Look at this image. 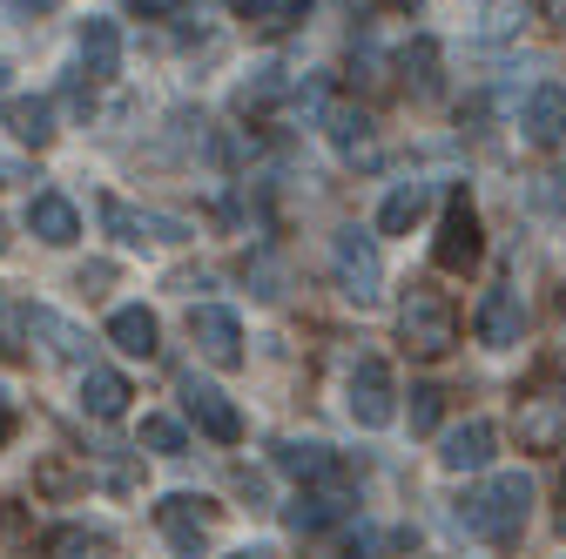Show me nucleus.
Instances as JSON below:
<instances>
[{
	"mask_svg": "<svg viewBox=\"0 0 566 559\" xmlns=\"http://www.w3.org/2000/svg\"><path fill=\"white\" fill-rule=\"evenodd\" d=\"M54 0H14V14H48Z\"/></svg>",
	"mask_w": 566,
	"mask_h": 559,
	"instance_id": "72a5a7b5",
	"label": "nucleus"
},
{
	"mask_svg": "<svg viewBox=\"0 0 566 559\" xmlns=\"http://www.w3.org/2000/svg\"><path fill=\"white\" fill-rule=\"evenodd\" d=\"M102 223H108V236H122V243H182L189 236V223H176V217H156V209H128V202H102Z\"/></svg>",
	"mask_w": 566,
	"mask_h": 559,
	"instance_id": "9b49d317",
	"label": "nucleus"
},
{
	"mask_svg": "<svg viewBox=\"0 0 566 559\" xmlns=\"http://www.w3.org/2000/svg\"><path fill=\"white\" fill-rule=\"evenodd\" d=\"M182 8V0H128V14H142V21H169Z\"/></svg>",
	"mask_w": 566,
	"mask_h": 559,
	"instance_id": "7c9ffc66",
	"label": "nucleus"
},
{
	"mask_svg": "<svg viewBox=\"0 0 566 559\" xmlns=\"http://www.w3.org/2000/svg\"><path fill=\"white\" fill-rule=\"evenodd\" d=\"M108 344H115V351H128V358H156V351H163V324H156V310L122 304V310L108 317Z\"/></svg>",
	"mask_w": 566,
	"mask_h": 559,
	"instance_id": "f3484780",
	"label": "nucleus"
},
{
	"mask_svg": "<svg viewBox=\"0 0 566 559\" xmlns=\"http://www.w3.org/2000/svg\"><path fill=\"white\" fill-rule=\"evenodd\" d=\"M520 128H526L533 149L566 143V88H559V82H539V88L526 95V108H520Z\"/></svg>",
	"mask_w": 566,
	"mask_h": 559,
	"instance_id": "2eb2a0df",
	"label": "nucleus"
},
{
	"mask_svg": "<svg viewBox=\"0 0 566 559\" xmlns=\"http://www.w3.org/2000/svg\"><path fill=\"white\" fill-rule=\"evenodd\" d=\"M142 445H149L156 458H182L189 452V439H182L176 418H142Z\"/></svg>",
	"mask_w": 566,
	"mask_h": 559,
	"instance_id": "c85d7f7f",
	"label": "nucleus"
},
{
	"mask_svg": "<svg viewBox=\"0 0 566 559\" xmlns=\"http://www.w3.org/2000/svg\"><path fill=\"white\" fill-rule=\"evenodd\" d=\"M439 411H446V391L439 384H418L411 391V432H439Z\"/></svg>",
	"mask_w": 566,
	"mask_h": 559,
	"instance_id": "c756f323",
	"label": "nucleus"
},
{
	"mask_svg": "<svg viewBox=\"0 0 566 559\" xmlns=\"http://www.w3.org/2000/svg\"><path fill=\"white\" fill-rule=\"evenodd\" d=\"M324 128H331V143H337L350 162H358V156L371 162V115H365V108H344V102H337V108H324Z\"/></svg>",
	"mask_w": 566,
	"mask_h": 559,
	"instance_id": "b1692460",
	"label": "nucleus"
},
{
	"mask_svg": "<svg viewBox=\"0 0 566 559\" xmlns=\"http://www.w3.org/2000/svg\"><path fill=\"white\" fill-rule=\"evenodd\" d=\"M28 330L48 337V351H54L61 365H82V371H88V330H75V324L54 317V310H28Z\"/></svg>",
	"mask_w": 566,
	"mask_h": 559,
	"instance_id": "aec40b11",
	"label": "nucleus"
},
{
	"mask_svg": "<svg viewBox=\"0 0 566 559\" xmlns=\"http://www.w3.org/2000/svg\"><path fill=\"white\" fill-rule=\"evenodd\" d=\"M176 391H182V411H189V418H196V425H202L209 439H217V445H237V439H243V418H237V404H230L217 384H209V378H196V371H189Z\"/></svg>",
	"mask_w": 566,
	"mask_h": 559,
	"instance_id": "9d476101",
	"label": "nucleus"
},
{
	"mask_svg": "<svg viewBox=\"0 0 566 559\" xmlns=\"http://www.w3.org/2000/svg\"><path fill=\"white\" fill-rule=\"evenodd\" d=\"M526 513H533V478L526 472H492L485 485L459 499V526L485 546H513L526 532Z\"/></svg>",
	"mask_w": 566,
	"mask_h": 559,
	"instance_id": "f257e3e1",
	"label": "nucleus"
},
{
	"mask_svg": "<svg viewBox=\"0 0 566 559\" xmlns=\"http://www.w3.org/2000/svg\"><path fill=\"white\" fill-rule=\"evenodd\" d=\"M398 344H405L411 358H446L452 344H459V310H452V297L432 291V284H411L405 304H398Z\"/></svg>",
	"mask_w": 566,
	"mask_h": 559,
	"instance_id": "f03ea898",
	"label": "nucleus"
},
{
	"mask_svg": "<svg viewBox=\"0 0 566 559\" xmlns=\"http://www.w3.org/2000/svg\"><path fill=\"white\" fill-rule=\"evenodd\" d=\"M270 458H276V472H291L297 485H317V493H350V465L331 445H317V439H276Z\"/></svg>",
	"mask_w": 566,
	"mask_h": 559,
	"instance_id": "423d86ee",
	"label": "nucleus"
},
{
	"mask_svg": "<svg viewBox=\"0 0 566 559\" xmlns=\"http://www.w3.org/2000/svg\"><path fill=\"white\" fill-rule=\"evenodd\" d=\"M28 236L48 243V250H67V243L82 236V209L67 202L61 189H41V196L28 202Z\"/></svg>",
	"mask_w": 566,
	"mask_h": 559,
	"instance_id": "f8f14e48",
	"label": "nucleus"
},
{
	"mask_svg": "<svg viewBox=\"0 0 566 559\" xmlns=\"http://www.w3.org/2000/svg\"><path fill=\"white\" fill-rule=\"evenodd\" d=\"M48 559H108V532L102 526H61V532H48Z\"/></svg>",
	"mask_w": 566,
	"mask_h": 559,
	"instance_id": "393cba45",
	"label": "nucleus"
},
{
	"mask_svg": "<svg viewBox=\"0 0 566 559\" xmlns=\"http://www.w3.org/2000/svg\"><path fill=\"white\" fill-rule=\"evenodd\" d=\"M424 202H432V189H424V182H398L385 196V209H378V236H405L424 217Z\"/></svg>",
	"mask_w": 566,
	"mask_h": 559,
	"instance_id": "5701e85b",
	"label": "nucleus"
},
{
	"mask_svg": "<svg viewBox=\"0 0 566 559\" xmlns=\"http://www.w3.org/2000/svg\"><path fill=\"white\" fill-rule=\"evenodd\" d=\"M223 559H276L270 546H243V552H223Z\"/></svg>",
	"mask_w": 566,
	"mask_h": 559,
	"instance_id": "f704fd0d",
	"label": "nucleus"
},
{
	"mask_svg": "<svg viewBox=\"0 0 566 559\" xmlns=\"http://www.w3.org/2000/svg\"><path fill=\"white\" fill-rule=\"evenodd\" d=\"M128 398H135V391H128V378H122V371H102V365H88V371H82V411H88V418H102V425H115V418L128 411Z\"/></svg>",
	"mask_w": 566,
	"mask_h": 559,
	"instance_id": "a211bd4d",
	"label": "nucleus"
},
{
	"mask_svg": "<svg viewBox=\"0 0 566 559\" xmlns=\"http://www.w3.org/2000/svg\"><path fill=\"white\" fill-rule=\"evenodd\" d=\"M14 439V404H8V391H0V445Z\"/></svg>",
	"mask_w": 566,
	"mask_h": 559,
	"instance_id": "473e14b6",
	"label": "nucleus"
},
{
	"mask_svg": "<svg viewBox=\"0 0 566 559\" xmlns=\"http://www.w3.org/2000/svg\"><path fill=\"white\" fill-rule=\"evenodd\" d=\"M28 351V304L0 297V365H14Z\"/></svg>",
	"mask_w": 566,
	"mask_h": 559,
	"instance_id": "bb28decb",
	"label": "nucleus"
},
{
	"mask_svg": "<svg viewBox=\"0 0 566 559\" xmlns=\"http://www.w3.org/2000/svg\"><path fill=\"white\" fill-rule=\"evenodd\" d=\"M479 256H485L479 209H472L465 189H452V196H446V217H439V236H432V263H439L446 276H465V270H479Z\"/></svg>",
	"mask_w": 566,
	"mask_h": 559,
	"instance_id": "20e7f679",
	"label": "nucleus"
},
{
	"mask_svg": "<svg viewBox=\"0 0 566 559\" xmlns=\"http://www.w3.org/2000/svg\"><path fill=\"white\" fill-rule=\"evenodd\" d=\"M520 324H526L520 291H513V284H492V291H485V304H479V317H472L479 344H492V351H513V344H520Z\"/></svg>",
	"mask_w": 566,
	"mask_h": 559,
	"instance_id": "ddd939ff",
	"label": "nucleus"
},
{
	"mask_svg": "<svg viewBox=\"0 0 566 559\" xmlns=\"http://www.w3.org/2000/svg\"><path fill=\"white\" fill-rule=\"evenodd\" d=\"M533 8H539V21H546V28H559V34H566V0H533Z\"/></svg>",
	"mask_w": 566,
	"mask_h": 559,
	"instance_id": "2f4dec72",
	"label": "nucleus"
},
{
	"mask_svg": "<svg viewBox=\"0 0 566 559\" xmlns=\"http://www.w3.org/2000/svg\"><path fill=\"white\" fill-rule=\"evenodd\" d=\"M8 135H14V143H28V149H48V143H54V102L14 95V102H8Z\"/></svg>",
	"mask_w": 566,
	"mask_h": 559,
	"instance_id": "412c9836",
	"label": "nucleus"
},
{
	"mask_svg": "<svg viewBox=\"0 0 566 559\" xmlns=\"http://www.w3.org/2000/svg\"><path fill=\"white\" fill-rule=\"evenodd\" d=\"M559 493H566V478H559Z\"/></svg>",
	"mask_w": 566,
	"mask_h": 559,
	"instance_id": "e433bc0d",
	"label": "nucleus"
},
{
	"mask_svg": "<svg viewBox=\"0 0 566 559\" xmlns=\"http://www.w3.org/2000/svg\"><path fill=\"white\" fill-rule=\"evenodd\" d=\"M331 270H337L344 304L371 310V304L385 297V256H378V243H371L365 230H337V236H331Z\"/></svg>",
	"mask_w": 566,
	"mask_h": 559,
	"instance_id": "7ed1b4c3",
	"label": "nucleus"
},
{
	"mask_svg": "<svg viewBox=\"0 0 566 559\" xmlns=\"http://www.w3.org/2000/svg\"><path fill=\"white\" fill-rule=\"evenodd\" d=\"M513 432H520V452H539V458L566 452V391H559V384L526 391V398L513 404Z\"/></svg>",
	"mask_w": 566,
	"mask_h": 559,
	"instance_id": "39448f33",
	"label": "nucleus"
},
{
	"mask_svg": "<svg viewBox=\"0 0 566 559\" xmlns=\"http://www.w3.org/2000/svg\"><path fill=\"white\" fill-rule=\"evenodd\" d=\"M350 418H358L365 432H385L398 418V384H391L385 358H358V371H350Z\"/></svg>",
	"mask_w": 566,
	"mask_h": 559,
	"instance_id": "0eeeda50",
	"label": "nucleus"
},
{
	"mask_svg": "<svg viewBox=\"0 0 566 559\" xmlns=\"http://www.w3.org/2000/svg\"><path fill=\"white\" fill-rule=\"evenodd\" d=\"M237 14H243L250 28H291V21L304 14V0H237Z\"/></svg>",
	"mask_w": 566,
	"mask_h": 559,
	"instance_id": "cd10ccee",
	"label": "nucleus"
},
{
	"mask_svg": "<svg viewBox=\"0 0 566 559\" xmlns=\"http://www.w3.org/2000/svg\"><path fill=\"white\" fill-rule=\"evenodd\" d=\"M209 519H217V506L196 499V493H169V499L156 506V526H163V539H169L182 559H202V552H209Z\"/></svg>",
	"mask_w": 566,
	"mask_h": 559,
	"instance_id": "6e6552de",
	"label": "nucleus"
},
{
	"mask_svg": "<svg viewBox=\"0 0 566 559\" xmlns=\"http://www.w3.org/2000/svg\"><path fill=\"white\" fill-rule=\"evenodd\" d=\"M189 337H196V351L217 365V371H237L243 365V324H237V310H223V304L189 310Z\"/></svg>",
	"mask_w": 566,
	"mask_h": 559,
	"instance_id": "1a4fd4ad",
	"label": "nucleus"
},
{
	"mask_svg": "<svg viewBox=\"0 0 566 559\" xmlns=\"http://www.w3.org/2000/svg\"><path fill=\"white\" fill-rule=\"evenodd\" d=\"M8 75H14V67H8V54H0V88H8Z\"/></svg>",
	"mask_w": 566,
	"mask_h": 559,
	"instance_id": "c9c22d12",
	"label": "nucleus"
},
{
	"mask_svg": "<svg viewBox=\"0 0 566 559\" xmlns=\"http://www.w3.org/2000/svg\"><path fill=\"white\" fill-rule=\"evenodd\" d=\"M492 452H500V432H492L485 418H465V425H452V432L439 439V465H446V472H485Z\"/></svg>",
	"mask_w": 566,
	"mask_h": 559,
	"instance_id": "4468645a",
	"label": "nucleus"
},
{
	"mask_svg": "<svg viewBox=\"0 0 566 559\" xmlns=\"http://www.w3.org/2000/svg\"><path fill=\"white\" fill-rule=\"evenodd\" d=\"M75 54H82V75H88V82H108L115 67H122V28H115V21H102V14H88V21H82V41H75Z\"/></svg>",
	"mask_w": 566,
	"mask_h": 559,
	"instance_id": "dca6fc26",
	"label": "nucleus"
},
{
	"mask_svg": "<svg viewBox=\"0 0 566 559\" xmlns=\"http://www.w3.org/2000/svg\"><path fill=\"white\" fill-rule=\"evenodd\" d=\"M398 82H405V95H418V102L439 95V41H432V34H418V41L398 54Z\"/></svg>",
	"mask_w": 566,
	"mask_h": 559,
	"instance_id": "6ab92c4d",
	"label": "nucleus"
},
{
	"mask_svg": "<svg viewBox=\"0 0 566 559\" xmlns=\"http://www.w3.org/2000/svg\"><path fill=\"white\" fill-rule=\"evenodd\" d=\"M283 95H291V82H283V67H256V75L237 88V108H243V115H263V108H276Z\"/></svg>",
	"mask_w": 566,
	"mask_h": 559,
	"instance_id": "a878e982",
	"label": "nucleus"
},
{
	"mask_svg": "<svg viewBox=\"0 0 566 559\" xmlns=\"http://www.w3.org/2000/svg\"><path fill=\"white\" fill-rule=\"evenodd\" d=\"M344 513H350V493H317V485H304L297 506L283 513V519H291V532H324V526H337Z\"/></svg>",
	"mask_w": 566,
	"mask_h": 559,
	"instance_id": "4be33fe9",
	"label": "nucleus"
}]
</instances>
